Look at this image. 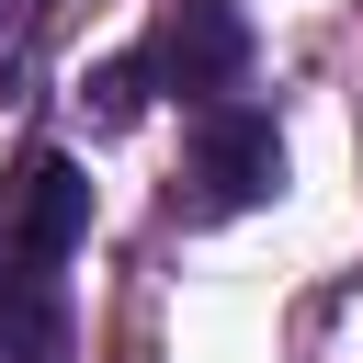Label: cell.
I'll list each match as a JSON object with an SVG mask.
<instances>
[{"mask_svg": "<svg viewBox=\"0 0 363 363\" xmlns=\"http://www.w3.org/2000/svg\"><path fill=\"white\" fill-rule=\"evenodd\" d=\"M0 238H11L23 261L79 250V238H91V170H79V159H57V147L11 159V170H0Z\"/></svg>", "mask_w": 363, "mask_h": 363, "instance_id": "6da1fadb", "label": "cell"}, {"mask_svg": "<svg viewBox=\"0 0 363 363\" xmlns=\"http://www.w3.org/2000/svg\"><path fill=\"white\" fill-rule=\"evenodd\" d=\"M238 68H250V23L227 0H170L159 11V34H147V79L159 91H227Z\"/></svg>", "mask_w": 363, "mask_h": 363, "instance_id": "7a4b0ae2", "label": "cell"}, {"mask_svg": "<svg viewBox=\"0 0 363 363\" xmlns=\"http://www.w3.org/2000/svg\"><path fill=\"white\" fill-rule=\"evenodd\" d=\"M193 170H204V204H261V193L284 182V136H272L261 113H216L204 147H193Z\"/></svg>", "mask_w": 363, "mask_h": 363, "instance_id": "3957f363", "label": "cell"}, {"mask_svg": "<svg viewBox=\"0 0 363 363\" xmlns=\"http://www.w3.org/2000/svg\"><path fill=\"white\" fill-rule=\"evenodd\" d=\"M0 363H68V306H57L45 261H23V250L0 272Z\"/></svg>", "mask_w": 363, "mask_h": 363, "instance_id": "277c9868", "label": "cell"}, {"mask_svg": "<svg viewBox=\"0 0 363 363\" xmlns=\"http://www.w3.org/2000/svg\"><path fill=\"white\" fill-rule=\"evenodd\" d=\"M147 91H159V79H147V57L91 68V113H102V125H136V113H147Z\"/></svg>", "mask_w": 363, "mask_h": 363, "instance_id": "5b68a950", "label": "cell"}]
</instances>
